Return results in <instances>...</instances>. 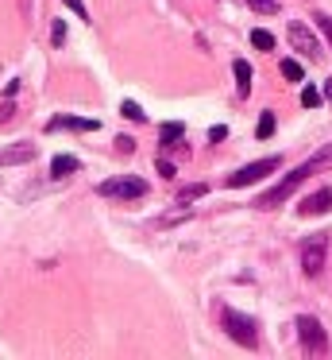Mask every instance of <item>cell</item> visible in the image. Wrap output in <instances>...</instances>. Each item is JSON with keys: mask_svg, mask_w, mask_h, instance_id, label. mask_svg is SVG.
<instances>
[{"mask_svg": "<svg viewBox=\"0 0 332 360\" xmlns=\"http://www.w3.org/2000/svg\"><path fill=\"white\" fill-rule=\"evenodd\" d=\"M51 43H54V47H62V43H66V24H62V20H54V27H51Z\"/></svg>", "mask_w": 332, "mask_h": 360, "instance_id": "44dd1931", "label": "cell"}, {"mask_svg": "<svg viewBox=\"0 0 332 360\" xmlns=\"http://www.w3.org/2000/svg\"><path fill=\"white\" fill-rule=\"evenodd\" d=\"M81 171V163H77V155H54L51 159V174L54 179H66V174Z\"/></svg>", "mask_w": 332, "mask_h": 360, "instance_id": "7c38bea8", "label": "cell"}, {"mask_svg": "<svg viewBox=\"0 0 332 360\" xmlns=\"http://www.w3.org/2000/svg\"><path fill=\"white\" fill-rule=\"evenodd\" d=\"M324 94H328V97H332V78H328V86H324Z\"/></svg>", "mask_w": 332, "mask_h": 360, "instance_id": "83f0119b", "label": "cell"}, {"mask_svg": "<svg viewBox=\"0 0 332 360\" xmlns=\"http://www.w3.org/2000/svg\"><path fill=\"white\" fill-rule=\"evenodd\" d=\"M328 210H332V186H321L317 194H309L305 202L298 205L301 217H321V213H328Z\"/></svg>", "mask_w": 332, "mask_h": 360, "instance_id": "ba28073f", "label": "cell"}, {"mask_svg": "<svg viewBox=\"0 0 332 360\" xmlns=\"http://www.w3.org/2000/svg\"><path fill=\"white\" fill-rule=\"evenodd\" d=\"M224 136H228V128H224V124H216V128H208V140H224Z\"/></svg>", "mask_w": 332, "mask_h": 360, "instance_id": "d4e9b609", "label": "cell"}, {"mask_svg": "<svg viewBox=\"0 0 332 360\" xmlns=\"http://www.w3.org/2000/svg\"><path fill=\"white\" fill-rule=\"evenodd\" d=\"M97 194L120 198V202H135V198L147 194V182L135 179V174H128V179H108V182H100V186H97Z\"/></svg>", "mask_w": 332, "mask_h": 360, "instance_id": "5b68a950", "label": "cell"}, {"mask_svg": "<svg viewBox=\"0 0 332 360\" xmlns=\"http://www.w3.org/2000/svg\"><path fill=\"white\" fill-rule=\"evenodd\" d=\"M66 4H69V8H74V16L81 20V24H93V20H89V8H85L81 0H66Z\"/></svg>", "mask_w": 332, "mask_h": 360, "instance_id": "7402d4cb", "label": "cell"}, {"mask_svg": "<svg viewBox=\"0 0 332 360\" xmlns=\"http://www.w3.org/2000/svg\"><path fill=\"white\" fill-rule=\"evenodd\" d=\"M220 321H224L232 341H239L244 349H255V345H259V321L255 318H247V314H239V310H224Z\"/></svg>", "mask_w": 332, "mask_h": 360, "instance_id": "7a4b0ae2", "label": "cell"}, {"mask_svg": "<svg viewBox=\"0 0 332 360\" xmlns=\"http://www.w3.org/2000/svg\"><path fill=\"white\" fill-rule=\"evenodd\" d=\"M247 4H251L255 12H263V16H274L278 12V0H247Z\"/></svg>", "mask_w": 332, "mask_h": 360, "instance_id": "ffe728a7", "label": "cell"}, {"mask_svg": "<svg viewBox=\"0 0 332 360\" xmlns=\"http://www.w3.org/2000/svg\"><path fill=\"white\" fill-rule=\"evenodd\" d=\"M62 128H74V132H97V120H85V117H54V120H51V132H62Z\"/></svg>", "mask_w": 332, "mask_h": 360, "instance_id": "9c48e42d", "label": "cell"}, {"mask_svg": "<svg viewBox=\"0 0 332 360\" xmlns=\"http://www.w3.org/2000/svg\"><path fill=\"white\" fill-rule=\"evenodd\" d=\"M313 20H317V27H321V32H324V39L332 43V16H324V12H317Z\"/></svg>", "mask_w": 332, "mask_h": 360, "instance_id": "603a6c76", "label": "cell"}, {"mask_svg": "<svg viewBox=\"0 0 332 360\" xmlns=\"http://www.w3.org/2000/svg\"><path fill=\"white\" fill-rule=\"evenodd\" d=\"M116 151H120V155H131V151H135V140H131V136H116Z\"/></svg>", "mask_w": 332, "mask_h": 360, "instance_id": "cb8c5ba5", "label": "cell"}, {"mask_svg": "<svg viewBox=\"0 0 332 360\" xmlns=\"http://www.w3.org/2000/svg\"><path fill=\"white\" fill-rule=\"evenodd\" d=\"M301 105H305V109H317V105H321V89L305 86V89H301Z\"/></svg>", "mask_w": 332, "mask_h": 360, "instance_id": "d6986e66", "label": "cell"}, {"mask_svg": "<svg viewBox=\"0 0 332 360\" xmlns=\"http://www.w3.org/2000/svg\"><path fill=\"white\" fill-rule=\"evenodd\" d=\"M31 159H35V148H31V143H15V148H4V151H0V163H8V167L31 163Z\"/></svg>", "mask_w": 332, "mask_h": 360, "instance_id": "30bf717a", "label": "cell"}, {"mask_svg": "<svg viewBox=\"0 0 332 360\" xmlns=\"http://www.w3.org/2000/svg\"><path fill=\"white\" fill-rule=\"evenodd\" d=\"M324 167H332V143H328V148H324V151H317V155H309V159H305V163H301V167H293V171L286 174V179L278 182L274 190H267V194H263V198H259V202H255V205H259V210H274V205H282L286 198H290L293 190H298L301 182L309 179V174L324 171Z\"/></svg>", "mask_w": 332, "mask_h": 360, "instance_id": "6da1fadb", "label": "cell"}, {"mask_svg": "<svg viewBox=\"0 0 332 360\" xmlns=\"http://www.w3.org/2000/svg\"><path fill=\"white\" fill-rule=\"evenodd\" d=\"M278 167H282V155H270V159H259V163H247V167H239L236 174H228V186H232V190L251 186V182H259V179H267V174H274Z\"/></svg>", "mask_w": 332, "mask_h": 360, "instance_id": "277c9868", "label": "cell"}, {"mask_svg": "<svg viewBox=\"0 0 332 360\" xmlns=\"http://www.w3.org/2000/svg\"><path fill=\"white\" fill-rule=\"evenodd\" d=\"M270 132H274V112H263V117H259V128H255V136H259V140H267Z\"/></svg>", "mask_w": 332, "mask_h": 360, "instance_id": "ac0fdd59", "label": "cell"}, {"mask_svg": "<svg viewBox=\"0 0 332 360\" xmlns=\"http://www.w3.org/2000/svg\"><path fill=\"white\" fill-rule=\"evenodd\" d=\"M159 174H162V179H174V163H166V159H159Z\"/></svg>", "mask_w": 332, "mask_h": 360, "instance_id": "484cf974", "label": "cell"}, {"mask_svg": "<svg viewBox=\"0 0 332 360\" xmlns=\"http://www.w3.org/2000/svg\"><path fill=\"white\" fill-rule=\"evenodd\" d=\"M182 136H185V124H178V120H170V124L159 128V140H162V143H178Z\"/></svg>", "mask_w": 332, "mask_h": 360, "instance_id": "4fadbf2b", "label": "cell"}, {"mask_svg": "<svg viewBox=\"0 0 332 360\" xmlns=\"http://www.w3.org/2000/svg\"><path fill=\"white\" fill-rule=\"evenodd\" d=\"M298 337H301V345H305V352H313V356L328 352V333H324V326L317 318H309V314L298 318Z\"/></svg>", "mask_w": 332, "mask_h": 360, "instance_id": "8992f818", "label": "cell"}, {"mask_svg": "<svg viewBox=\"0 0 332 360\" xmlns=\"http://www.w3.org/2000/svg\"><path fill=\"white\" fill-rule=\"evenodd\" d=\"M205 182H193V186H182L178 190V205H185V202H197V198H205Z\"/></svg>", "mask_w": 332, "mask_h": 360, "instance_id": "5bb4252c", "label": "cell"}, {"mask_svg": "<svg viewBox=\"0 0 332 360\" xmlns=\"http://www.w3.org/2000/svg\"><path fill=\"white\" fill-rule=\"evenodd\" d=\"M324 259H328V233L305 236V244H301V271H305L309 279H317V275L324 271Z\"/></svg>", "mask_w": 332, "mask_h": 360, "instance_id": "3957f363", "label": "cell"}, {"mask_svg": "<svg viewBox=\"0 0 332 360\" xmlns=\"http://www.w3.org/2000/svg\"><path fill=\"white\" fill-rule=\"evenodd\" d=\"M120 117H128V120H135V124H143V120H147V112L139 109L135 101H124V105H120Z\"/></svg>", "mask_w": 332, "mask_h": 360, "instance_id": "e0dca14e", "label": "cell"}, {"mask_svg": "<svg viewBox=\"0 0 332 360\" xmlns=\"http://www.w3.org/2000/svg\"><path fill=\"white\" fill-rule=\"evenodd\" d=\"M232 74H236V89H239V97H247V94H251V78H255L251 66H247L244 58H236V63H232Z\"/></svg>", "mask_w": 332, "mask_h": 360, "instance_id": "8fae6325", "label": "cell"}, {"mask_svg": "<svg viewBox=\"0 0 332 360\" xmlns=\"http://www.w3.org/2000/svg\"><path fill=\"white\" fill-rule=\"evenodd\" d=\"M286 35H290V47L298 51V55H305V58H317V55H321V43H317V35L309 32L305 24H298V20H293Z\"/></svg>", "mask_w": 332, "mask_h": 360, "instance_id": "52a82bcc", "label": "cell"}, {"mask_svg": "<svg viewBox=\"0 0 332 360\" xmlns=\"http://www.w3.org/2000/svg\"><path fill=\"white\" fill-rule=\"evenodd\" d=\"M20 12H23V20H31V0H20Z\"/></svg>", "mask_w": 332, "mask_h": 360, "instance_id": "4316f807", "label": "cell"}, {"mask_svg": "<svg viewBox=\"0 0 332 360\" xmlns=\"http://www.w3.org/2000/svg\"><path fill=\"white\" fill-rule=\"evenodd\" d=\"M282 78L286 82H301V78H305V70H301L298 58H282Z\"/></svg>", "mask_w": 332, "mask_h": 360, "instance_id": "2e32d148", "label": "cell"}, {"mask_svg": "<svg viewBox=\"0 0 332 360\" xmlns=\"http://www.w3.org/2000/svg\"><path fill=\"white\" fill-rule=\"evenodd\" d=\"M251 47L255 51H274V35L263 32V27H255V32H251Z\"/></svg>", "mask_w": 332, "mask_h": 360, "instance_id": "9a60e30c", "label": "cell"}]
</instances>
